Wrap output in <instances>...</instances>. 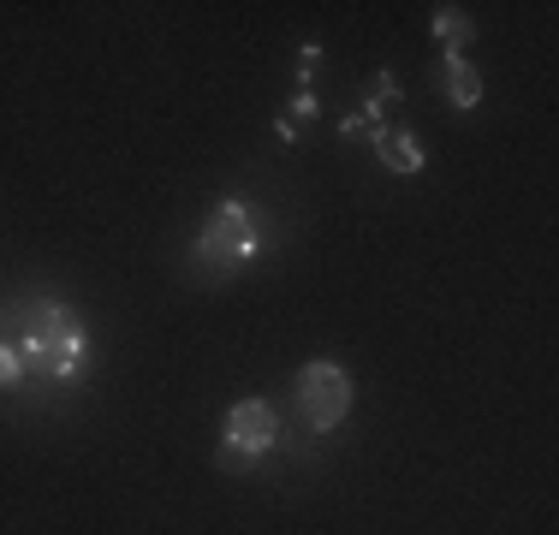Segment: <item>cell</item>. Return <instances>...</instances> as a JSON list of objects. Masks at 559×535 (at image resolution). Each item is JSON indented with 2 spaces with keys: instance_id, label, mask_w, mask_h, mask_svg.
<instances>
[{
  "instance_id": "6",
  "label": "cell",
  "mask_w": 559,
  "mask_h": 535,
  "mask_svg": "<svg viewBox=\"0 0 559 535\" xmlns=\"http://www.w3.org/2000/svg\"><path fill=\"white\" fill-rule=\"evenodd\" d=\"M447 96L459 114H476V107H483V78H476V66L464 60V54H447Z\"/></svg>"
},
{
  "instance_id": "7",
  "label": "cell",
  "mask_w": 559,
  "mask_h": 535,
  "mask_svg": "<svg viewBox=\"0 0 559 535\" xmlns=\"http://www.w3.org/2000/svg\"><path fill=\"white\" fill-rule=\"evenodd\" d=\"M399 96H405V90H399V78L393 72H376L364 84V114H357V119H364V126H388V114L399 107Z\"/></svg>"
},
{
  "instance_id": "2",
  "label": "cell",
  "mask_w": 559,
  "mask_h": 535,
  "mask_svg": "<svg viewBox=\"0 0 559 535\" xmlns=\"http://www.w3.org/2000/svg\"><path fill=\"white\" fill-rule=\"evenodd\" d=\"M191 257H197V274L203 280H221V274H233V268H245L257 257V221H250L245 197H226V203L209 214V226H203Z\"/></svg>"
},
{
  "instance_id": "9",
  "label": "cell",
  "mask_w": 559,
  "mask_h": 535,
  "mask_svg": "<svg viewBox=\"0 0 559 535\" xmlns=\"http://www.w3.org/2000/svg\"><path fill=\"white\" fill-rule=\"evenodd\" d=\"M435 36L447 43V54H464V43L476 36V24L464 19L459 7H435Z\"/></svg>"
},
{
  "instance_id": "10",
  "label": "cell",
  "mask_w": 559,
  "mask_h": 535,
  "mask_svg": "<svg viewBox=\"0 0 559 535\" xmlns=\"http://www.w3.org/2000/svg\"><path fill=\"white\" fill-rule=\"evenodd\" d=\"M19 381H24V357H19V345H12V340H0V393L19 387Z\"/></svg>"
},
{
  "instance_id": "8",
  "label": "cell",
  "mask_w": 559,
  "mask_h": 535,
  "mask_svg": "<svg viewBox=\"0 0 559 535\" xmlns=\"http://www.w3.org/2000/svg\"><path fill=\"white\" fill-rule=\"evenodd\" d=\"M316 114H322V107H316V96H310V90H298V96H292V107L274 119V131H280L286 143H298L304 126H316Z\"/></svg>"
},
{
  "instance_id": "3",
  "label": "cell",
  "mask_w": 559,
  "mask_h": 535,
  "mask_svg": "<svg viewBox=\"0 0 559 535\" xmlns=\"http://www.w3.org/2000/svg\"><path fill=\"white\" fill-rule=\"evenodd\" d=\"M280 447V411L269 405V399H245V405L226 411V440L215 452L221 471H257V459H269V452Z\"/></svg>"
},
{
  "instance_id": "5",
  "label": "cell",
  "mask_w": 559,
  "mask_h": 535,
  "mask_svg": "<svg viewBox=\"0 0 559 535\" xmlns=\"http://www.w3.org/2000/svg\"><path fill=\"white\" fill-rule=\"evenodd\" d=\"M376 155L388 173H423V143L405 126H376Z\"/></svg>"
},
{
  "instance_id": "1",
  "label": "cell",
  "mask_w": 559,
  "mask_h": 535,
  "mask_svg": "<svg viewBox=\"0 0 559 535\" xmlns=\"http://www.w3.org/2000/svg\"><path fill=\"white\" fill-rule=\"evenodd\" d=\"M19 357L24 374H48V381H78L90 364V340H84V321H78L66 304H48V310L31 316V328L19 333Z\"/></svg>"
},
{
  "instance_id": "4",
  "label": "cell",
  "mask_w": 559,
  "mask_h": 535,
  "mask_svg": "<svg viewBox=\"0 0 559 535\" xmlns=\"http://www.w3.org/2000/svg\"><path fill=\"white\" fill-rule=\"evenodd\" d=\"M292 405H298L310 435H334L352 417V374L340 364H310L298 374V387H292Z\"/></svg>"
}]
</instances>
